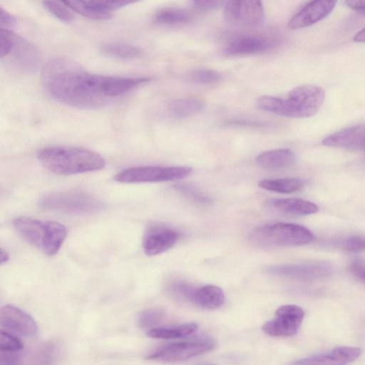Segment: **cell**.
Instances as JSON below:
<instances>
[{
	"instance_id": "obj_1",
	"label": "cell",
	"mask_w": 365,
	"mask_h": 365,
	"mask_svg": "<svg viewBox=\"0 0 365 365\" xmlns=\"http://www.w3.org/2000/svg\"><path fill=\"white\" fill-rule=\"evenodd\" d=\"M111 78L90 73L65 58L47 61L41 74L43 86L52 98L81 109L98 108L110 102Z\"/></svg>"
},
{
	"instance_id": "obj_2",
	"label": "cell",
	"mask_w": 365,
	"mask_h": 365,
	"mask_svg": "<svg viewBox=\"0 0 365 365\" xmlns=\"http://www.w3.org/2000/svg\"><path fill=\"white\" fill-rule=\"evenodd\" d=\"M325 98L324 89L317 85L297 86L280 96H262L257 100L259 109L278 115L304 118L316 114Z\"/></svg>"
},
{
	"instance_id": "obj_3",
	"label": "cell",
	"mask_w": 365,
	"mask_h": 365,
	"mask_svg": "<svg viewBox=\"0 0 365 365\" xmlns=\"http://www.w3.org/2000/svg\"><path fill=\"white\" fill-rule=\"evenodd\" d=\"M36 157L49 171L63 175L99 170L106 165L98 153L76 147H45L37 152Z\"/></svg>"
},
{
	"instance_id": "obj_4",
	"label": "cell",
	"mask_w": 365,
	"mask_h": 365,
	"mask_svg": "<svg viewBox=\"0 0 365 365\" xmlns=\"http://www.w3.org/2000/svg\"><path fill=\"white\" fill-rule=\"evenodd\" d=\"M314 239V235L309 229L289 222L264 225L250 235V242L260 247L299 246L309 244Z\"/></svg>"
},
{
	"instance_id": "obj_5",
	"label": "cell",
	"mask_w": 365,
	"mask_h": 365,
	"mask_svg": "<svg viewBox=\"0 0 365 365\" xmlns=\"http://www.w3.org/2000/svg\"><path fill=\"white\" fill-rule=\"evenodd\" d=\"M42 209L67 214H88L99 211L103 204L89 194L76 190L53 192L39 200Z\"/></svg>"
},
{
	"instance_id": "obj_6",
	"label": "cell",
	"mask_w": 365,
	"mask_h": 365,
	"mask_svg": "<svg viewBox=\"0 0 365 365\" xmlns=\"http://www.w3.org/2000/svg\"><path fill=\"white\" fill-rule=\"evenodd\" d=\"M215 346L216 342L212 337L203 336L168 344L148 354L145 359L165 363H178L209 352Z\"/></svg>"
},
{
	"instance_id": "obj_7",
	"label": "cell",
	"mask_w": 365,
	"mask_h": 365,
	"mask_svg": "<svg viewBox=\"0 0 365 365\" xmlns=\"http://www.w3.org/2000/svg\"><path fill=\"white\" fill-rule=\"evenodd\" d=\"M192 172L186 166H140L123 170L114 178L122 183L167 182L185 178Z\"/></svg>"
},
{
	"instance_id": "obj_8",
	"label": "cell",
	"mask_w": 365,
	"mask_h": 365,
	"mask_svg": "<svg viewBox=\"0 0 365 365\" xmlns=\"http://www.w3.org/2000/svg\"><path fill=\"white\" fill-rule=\"evenodd\" d=\"M304 316V310L297 305H282L276 310L275 317L263 325L262 331L276 337L294 336L299 331Z\"/></svg>"
},
{
	"instance_id": "obj_9",
	"label": "cell",
	"mask_w": 365,
	"mask_h": 365,
	"mask_svg": "<svg viewBox=\"0 0 365 365\" xmlns=\"http://www.w3.org/2000/svg\"><path fill=\"white\" fill-rule=\"evenodd\" d=\"M224 16L230 24L254 28L263 24L264 11L259 1H228L225 2Z\"/></svg>"
},
{
	"instance_id": "obj_10",
	"label": "cell",
	"mask_w": 365,
	"mask_h": 365,
	"mask_svg": "<svg viewBox=\"0 0 365 365\" xmlns=\"http://www.w3.org/2000/svg\"><path fill=\"white\" fill-rule=\"evenodd\" d=\"M271 274L299 279H314L330 275L331 265L326 262H309L300 264H275L267 268Z\"/></svg>"
},
{
	"instance_id": "obj_11",
	"label": "cell",
	"mask_w": 365,
	"mask_h": 365,
	"mask_svg": "<svg viewBox=\"0 0 365 365\" xmlns=\"http://www.w3.org/2000/svg\"><path fill=\"white\" fill-rule=\"evenodd\" d=\"M273 38L261 34H240L227 41L223 53L226 56H243L264 52L273 48Z\"/></svg>"
},
{
	"instance_id": "obj_12",
	"label": "cell",
	"mask_w": 365,
	"mask_h": 365,
	"mask_svg": "<svg viewBox=\"0 0 365 365\" xmlns=\"http://www.w3.org/2000/svg\"><path fill=\"white\" fill-rule=\"evenodd\" d=\"M179 232L168 226L153 225L145 231L143 249L148 256L157 255L172 248L178 241Z\"/></svg>"
},
{
	"instance_id": "obj_13",
	"label": "cell",
	"mask_w": 365,
	"mask_h": 365,
	"mask_svg": "<svg viewBox=\"0 0 365 365\" xmlns=\"http://www.w3.org/2000/svg\"><path fill=\"white\" fill-rule=\"evenodd\" d=\"M0 325L24 336H35L38 326L34 318L22 309L11 304L0 307Z\"/></svg>"
},
{
	"instance_id": "obj_14",
	"label": "cell",
	"mask_w": 365,
	"mask_h": 365,
	"mask_svg": "<svg viewBox=\"0 0 365 365\" xmlns=\"http://www.w3.org/2000/svg\"><path fill=\"white\" fill-rule=\"evenodd\" d=\"M336 4L331 0L309 1L290 19L288 26L291 29L309 26L329 15Z\"/></svg>"
},
{
	"instance_id": "obj_15",
	"label": "cell",
	"mask_w": 365,
	"mask_h": 365,
	"mask_svg": "<svg viewBox=\"0 0 365 365\" xmlns=\"http://www.w3.org/2000/svg\"><path fill=\"white\" fill-rule=\"evenodd\" d=\"M355 346H339L329 352L312 355L295 361L293 365H348L361 354Z\"/></svg>"
},
{
	"instance_id": "obj_16",
	"label": "cell",
	"mask_w": 365,
	"mask_h": 365,
	"mask_svg": "<svg viewBox=\"0 0 365 365\" xmlns=\"http://www.w3.org/2000/svg\"><path fill=\"white\" fill-rule=\"evenodd\" d=\"M364 124L351 125L325 137L322 144L327 147L362 150L364 148Z\"/></svg>"
},
{
	"instance_id": "obj_17",
	"label": "cell",
	"mask_w": 365,
	"mask_h": 365,
	"mask_svg": "<svg viewBox=\"0 0 365 365\" xmlns=\"http://www.w3.org/2000/svg\"><path fill=\"white\" fill-rule=\"evenodd\" d=\"M12 223L15 230L25 241L38 249L43 250L48 235V221L19 217L14 219Z\"/></svg>"
},
{
	"instance_id": "obj_18",
	"label": "cell",
	"mask_w": 365,
	"mask_h": 365,
	"mask_svg": "<svg viewBox=\"0 0 365 365\" xmlns=\"http://www.w3.org/2000/svg\"><path fill=\"white\" fill-rule=\"evenodd\" d=\"M266 207L286 215H308L319 211L314 202L302 198H274L266 202Z\"/></svg>"
},
{
	"instance_id": "obj_19",
	"label": "cell",
	"mask_w": 365,
	"mask_h": 365,
	"mask_svg": "<svg viewBox=\"0 0 365 365\" xmlns=\"http://www.w3.org/2000/svg\"><path fill=\"white\" fill-rule=\"evenodd\" d=\"M225 299V294L220 287L207 284L194 287L189 302L201 308L215 309L224 304Z\"/></svg>"
},
{
	"instance_id": "obj_20",
	"label": "cell",
	"mask_w": 365,
	"mask_h": 365,
	"mask_svg": "<svg viewBox=\"0 0 365 365\" xmlns=\"http://www.w3.org/2000/svg\"><path fill=\"white\" fill-rule=\"evenodd\" d=\"M296 161L295 153L289 149H276L263 152L256 158L257 165L266 170L287 168Z\"/></svg>"
},
{
	"instance_id": "obj_21",
	"label": "cell",
	"mask_w": 365,
	"mask_h": 365,
	"mask_svg": "<svg viewBox=\"0 0 365 365\" xmlns=\"http://www.w3.org/2000/svg\"><path fill=\"white\" fill-rule=\"evenodd\" d=\"M204 102L195 97H185L173 101L168 106L170 114L175 118H186L200 113Z\"/></svg>"
},
{
	"instance_id": "obj_22",
	"label": "cell",
	"mask_w": 365,
	"mask_h": 365,
	"mask_svg": "<svg viewBox=\"0 0 365 365\" xmlns=\"http://www.w3.org/2000/svg\"><path fill=\"white\" fill-rule=\"evenodd\" d=\"M304 184L303 180L297 178L263 179L258 182L262 189L284 194L297 192L303 188Z\"/></svg>"
},
{
	"instance_id": "obj_23",
	"label": "cell",
	"mask_w": 365,
	"mask_h": 365,
	"mask_svg": "<svg viewBox=\"0 0 365 365\" xmlns=\"http://www.w3.org/2000/svg\"><path fill=\"white\" fill-rule=\"evenodd\" d=\"M12 51L14 52V56L21 66L27 69L36 67L38 59V53L29 42L15 36L11 52Z\"/></svg>"
},
{
	"instance_id": "obj_24",
	"label": "cell",
	"mask_w": 365,
	"mask_h": 365,
	"mask_svg": "<svg viewBox=\"0 0 365 365\" xmlns=\"http://www.w3.org/2000/svg\"><path fill=\"white\" fill-rule=\"evenodd\" d=\"M197 329V324L186 323L170 327H153L148 331L147 335L150 338L159 339H179L192 334Z\"/></svg>"
},
{
	"instance_id": "obj_25",
	"label": "cell",
	"mask_w": 365,
	"mask_h": 365,
	"mask_svg": "<svg viewBox=\"0 0 365 365\" xmlns=\"http://www.w3.org/2000/svg\"><path fill=\"white\" fill-rule=\"evenodd\" d=\"M190 13L179 7H165L158 10L154 15V21L159 24L175 26L185 24L190 21Z\"/></svg>"
},
{
	"instance_id": "obj_26",
	"label": "cell",
	"mask_w": 365,
	"mask_h": 365,
	"mask_svg": "<svg viewBox=\"0 0 365 365\" xmlns=\"http://www.w3.org/2000/svg\"><path fill=\"white\" fill-rule=\"evenodd\" d=\"M67 236V229L61 223L48 221L46 240L42 251L48 256L56 255Z\"/></svg>"
},
{
	"instance_id": "obj_27",
	"label": "cell",
	"mask_w": 365,
	"mask_h": 365,
	"mask_svg": "<svg viewBox=\"0 0 365 365\" xmlns=\"http://www.w3.org/2000/svg\"><path fill=\"white\" fill-rule=\"evenodd\" d=\"M101 51L106 56L123 59L138 58L143 53V51L137 46L116 43L105 44Z\"/></svg>"
},
{
	"instance_id": "obj_28",
	"label": "cell",
	"mask_w": 365,
	"mask_h": 365,
	"mask_svg": "<svg viewBox=\"0 0 365 365\" xmlns=\"http://www.w3.org/2000/svg\"><path fill=\"white\" fill-rule=\"evenodd\" d=\"M63 3L71 10L91 19L105 20L112 16L111 13L98 9L89 1H65Z\"/></svg>"
},
{
	"instance_id": "obj_29",
	"label": "cell",
	"mask_w": 365,
	"mask_h": 365,
	"mask_svg": "<svg viewBox=\"0 0 365 365\" xmlns=\"http://www.w3.org/2000/svg\"><path fill=\"white\" fill-rule=\"evenodd\" d=\"M185 198L195 203L207 205L212 202L211 199L195 186L188 183H180L174 186Z\"/></svg>"
},
{
	"instance_id": "obj_30",
	"label": "cell",
	"mask_w": 365,
	"mask_h": 365,
	"mask_svg": "<svg viewBox=\"0 0 365 365\" xmlns=\"http://www.w3.org/2000/svg\"><path fill=\"white\" fill-rule=\"evenodd\" d=\"M165 317V312L163 308H149L140 312L138 318V324L143 329H151L162 322Z\"/></svg>"
},
{
	"instance_id": "obj_31",
	"label": "cell",
	"mask_w": 365,
	"mask_h": 365,
	"mask_svg": "<svg viewBox=\"0 0 365 365\" xmlns=\"http://www.w3.org/2000/svg\"><path fill=\"white\" fill-rule=\"evenodd\" d=\"M44 8L55 17L63 22H71L75 16L63 1H43Z\"/></svg>"
},
{
	"instance_id": "obj_32",
	"label": "cell",
	"mask_w": 365,
	"mask_h": 365,
	"mask_svg": "<svg viewBox=\"0 0 365 365\" xmlns=\"http://www.w3.org/2000/svg\"><path fill=\"white\" fill-rule=\"evenodd\" d=\"M189 79L197 84L211 85L217 83L221 79V75L212 69L201 68L192 71Z\"/></svg>"
},
{
	"instance_id": "obj_33",
	"label": "cell",
	"mask_w": 365,
	"mask_h": 365,
	"mask_svg": "<svg viewBox=\"0 0 365 365\" xmlns=\"http://www.w3.org/2000/svg\"><path fill=\"white\" fill-rule=\"evenodd\" d=\"M24 344L16 336L0 329V351H22Z\"/></svg>"
},
{
	"instance_id": "obj_34",
	"label": "cell",
	"mask_w": 365,
	"mask_h": 365,
	"mask_svg": "<svg viewBox=\"0 0 365 365\" xmlns=\"http://www.w3.org/2000/svg\"><path fill=\"white\" fill-rule=\"evenodd\" d=\"M194 286L181 280L174 281L169 287L170 294L181 300L189 302Z\"/></svg>"
},
{
	"instance_id": "obj_35",
	"label": "cell",
	"mask_w": 365,
	"mask_h": 365,
	"mask_svg": "<svg viewBox=\"0 0 365 365\" xmlns=\"http://www.w3.org/2000/svg\"><path fill=\"white\" fill-rule=\"evenodd\" d=\"M15 36L9 31L0 29V58H2L11 53Z\"/></svg>"
},
{
	"instance_id": "obj_36",
	"label": "cell",
	"mask_w": 365,
	"mask_h": 365,
	"mask_svg": "<svg viewBox=\"0 0 365 365\" xmlns=\"http://www.w3.org/2000/svg\"><path fill=\"white\" fill-rule=\"evenodd\" d=\"M364 239L360 236H351L341 242V247L349 252H361L364 249Z\"/></svg>"
},
{
	"instance_id": "obj_37",
	"label": "cell",
	"mask_w": 365,
	"mask_h": 365,
	"mask_svg": "<svg viewBox=\"0 0 365 365\" xmlns=\"http://www.w3.org/2000/svg\"><path fill=\"white\" fill-rule=\"evenodd\" d=\"M21 351H0V365H20Z\"/></svg>"
},
{
	"instance_id": "obj_38",
	"label": "cell",
	"mask_w": 365,
	"mask_h": 365,
	"mask_svg": "<svg viewBox=\"0 0 365 365\" xmlns=\"http://www.w3.org/2000/svg\"><path fill=\"white\" fill-rule=\"evenodd\" d=\"M349 270L355 278L362 282H364L365 269L364 262L362 259L359 258L353 259L349 265Z\"/></svg>"
},
{
	"instance_id": "obj_39",
	"label": "cell",
	"mask_w": 365,
	"mask_h": 365,
	"mask_svg": "<svg viewBox=\"0 0 365 365\" xmlns=\"http://www.w3.org/2000/svg\"><path fill=\"white\" fill-rule=\"evenodd\" d=\"M16 24L15 16L0 6V29L9 31Z\"/></svg>"
},
{
	"instance_id": "obj_40",
	"label": "cell",
	"mask_w": 365,
	"mask_h": 365,
	"mask_svg": "<svg viewBox=\"0 0 365 365\" xmlns=\"http://www.w3.org/2000/svg\"><path fill=\"white\" fill-rule=\"evenodd\" d=\"M192 4L195 9L200 11H210L222 6L225 2L222 1H194Z\"/></svg>"
},
{
	"instance_id": "obj_41",
	"label": "cell",
	"mask_w": 365,
	"mask_h": 365,
	"mask_svg": "<svg viewBox=\"0 0 365 365\" xmlns=\"http://www.w3.org/2000/svg\"><path fill=\"white\" fill-rule=\"evenodd\" d=\"M345 4L351 9L352 10L356 11L358 12L364 13L365 11V1L362 0L357 1H346Z\"/></svg>"
},
{
	"instance_id": "obj_42",
	"label": "cell",
	"mask_w": 365,
	"mask_h": 365,
	"mask_svg": "<svg viewBox=\"0 0 365 365\" xmlns=\"http://www.w3.org/2000/svg\"><path fill=\"white\" fill-rule=\"evenodd\" d=\"M354 41L356 42H364L365 39V29L363 28L359 31L354 36Z\"/></svg>"
},
{
	"instance_id": "obj_43",
	"label": "cell",
	"mask_w": 365,
	"mask_h": 365,
	"mask_svg": "<svg viewBox=\"0 0 365 365\" xmlns=\"http://www.w3.org/2000/svg\"><path fill=\"white\" fill-rule=\"evenodd\" d=\"M9 259L8 252L0 247V264H2L7 262Z\"/></svg>"
}]
</instances>
